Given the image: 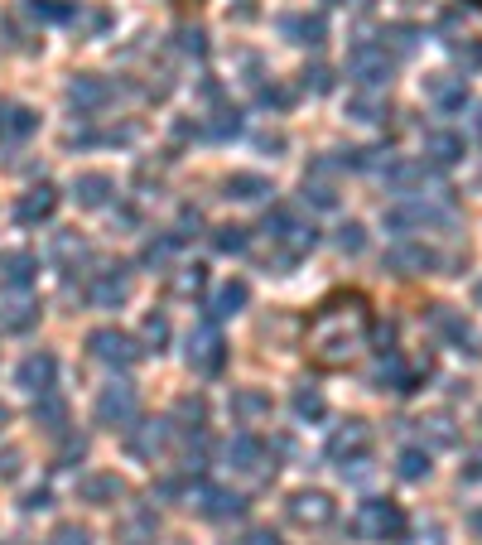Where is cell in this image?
I'll return each instance as SVG.
<instances>
[{"label":"cell","mask_w":482,"mask_h":545,"mask_svg":"<svg viewBox=\"0 0 482 545\" xmlns=\"http://www.w3.org/2000/svg\"><path fill=\"white\" fill-rule=\"evenodd\" d=\"M34 324H39V300H29L25 290L0 300V333H29Z\"/></svg>","instance_id":"cell-18"},{"label":"cell","mask_w":482,"mask_h":545,"mask_svg":"<svg viewBox=\"0 0 482 545\" xmlns=\"http://www.w3.org/2000/svg\"><path fill=\"white\" fill-rule=\"evenodd\" d=\"M396 473H401L405 483H420V478H429V449H401L396 454Z\"/></svg>","instance_id":"cell-36"},{"label":"cell","mask_w":482,"mask_h":545,"mask_svg":"<svg viewBox=\"0 0 482 545\" xmlns=\"http://www.w3.org/2000/svg\"><path fill=\"white\" fill-rule=\"evenodd\" d=\"M405 5H420V0H405Z\"/></svg>","instance_id":"cell-61"},{"label":"cell","mask_w":482,"mask_h":545,"mask_svg":"<svg viewBox=\"0 0 482 545\" xmlns=\"http://www.w3.org/2000/svg\"><path fill=\"white\" fill-rule=\"evenodd\" d=\"M193 502H198L203 517H213V521L241 517V512H246V497H237V492H227V488H213V483H198V488H193Z\"/></svg>","instance_id":"cell-17"},{"label":"cell","mask_w":482,"mask_h":545,"mask_svg":"<svg viewBox=\"0 0 482 545\" xmlns=\"http://www.w3.org/2000/svg\"><path fill=\"white\" fill-rule=\"evenodd\" d=\"M68 102H73L78 116H92V111H102L111 102V82L92 78V73H78V78L68 82Z\"/></svg>","instance_id":"cell-16"},{"label":"cell","mask_w":482,"mask_h":545,"mask_svg":"<svg viewBox=\"0 0 482 545\" xmlns=\"http://www.w3.org/2000/svg\"><path fill=\"white\" fill-rule=\"evenodd\" d=\"M304 87H314V92H328V68H314V73H304Z\"/></svg>","instance_id":"cell-53"},{"label":"cell","mask_w":482,"mask_h":545,"mask_svg":"<svg viewBox=\"0 0 482 545\" xmlns=\"http://www.w3.org/2000/svg\"><path fill=\"white\" fill-rule=\"evenodd\" d=\"M468 478H482V454L473 459V464H468Z\"/></svg>","instance_id":"cell-55"},{"label":"cell","mask_w":482,"mask_h":545,"mask_svg":"<svg viewBox=\"0 0 482 545\" xmlns=\"http://www.w3.org/2000/svg\"><path fill=\"white\" fill-rule=\"evenodd\" d=\"M237 131H241V116H237V111H227V107L213 111V116H208V126H203V136H208V140H232Z\"/></svg>","instance_id":"cell-41"},{"label":"cell","mask_w":482,"mask_h":545,"mask_svg":"<svg viewBox=\"0 0 482 545\" xmlns=\"http://www.w3.org/2000/svg\"><path fill=\"white\" fill-rule=\"evenodd\" d=\"M246 300H251V290H246V280H227V285H217L213 295V319H232V314H241L246 309Z\"/></svg>","instance_id":"cell-30"},{"label":"cell","mask_w":482,"mask_h":545,"mask_svg":"<svg viewBox=\"0 0 482 545\" xmlns=\"http://www.w3.org/2000/svg\"><path fill=\"white\" fill-rule=\"evenodd\" d=\"M425 377H429V357H420V362H405L401 353H386L381 362H376L372 386L410 396V391H420V386H425Z\"/></svg>","instance_id":"cell-7"},{"label":"cell","mask_w":482,"mask_h":545,"mask_svg":"<svg viewBox=\"0 0 482 545\" xmlns=\"http://www.w3.org/2000/svg\"><path fill=\"white\" fill-rule=\"evenodd\" d=\"M285 517L295 521V526H304V531H323V526L338 521V502H333L328 492H319V488H304V492H295V497L285 502Z\"/></svg>","instance_id":"cell-8"},{"label":"cell","mask_w":482,"mask_h":545,"mask_svg":"<svg viewBox=\"0 0 482 545\" xmlns=\"http://www.w3.org/2000/svg\"><path fill=\"white\" fill-rule=\"evenodd\" d=\"M429 425V435H434V444H454V425H449V420H444V415H434V420H425Z\"/></svg>","instance_id":"cell-48"},{"label":"cell","mask_w":482,"mask_h":545,"mask_svg":"<svg viewBox=\"0 0 482 545\" xmlns=\"http://www.w3.org/2000/svg\"><path fill=\"white\" fill-rule=\"evenodd\" d=\"M82 454H87V439H68V444H63V449H58V468H73V459H82Z\"/></svg>","instance_id":"cell-47"},{"label":"cell","mask_w":482,"mask_h":545,"mask_svg":"<svg viewBox=\"0 0 482 545\" xmlns=\"http://www.w3.org/2000/svg\"><path fill=\"white\" fill-rule=\"evenodd\" d=\"M323 174H328V160H319L309 174H304V198H309L314 208H333V203H338V184L323 179Z\"/></svg>","instance_id":"cell-29"},{"label":"cell","mask_w":482,"mask_h":545,"mask_svg":"<svg viewBox=\"0 0 482 545\" xmlns=\"http://www.w3.org/2000/svg\"><path fill=\"white\" fill-rule=\"evenodd\" d=\"M478 136H482V111H478Z\"/></svg>","instance_id":"cell-59"},{"label":"cell","mask_w":482,"mask_h":545,"mask_svg":"<svg viewBox=\"0 0 482 545\" xmlns=\"http://www.w3.org/2000/svg\"><path fill=\"white\" fill-rule=\"evenodd\" d=\"M155 531H160V526H155V512H135V517L121 526L116 541L121 545H155Z\"/></svg>","instance_id":"cell-34"},{"label":"cell","mask_w":482,"mask_h":545,"mask_svg":"<svg viewBox=\"0 0 482 545\" xmlns=\"http://www.w3.org/2000/svg\"><path fill=\"white\" fill-rule=\"evenodd\" d=\"M34 131H39V116L29 107H20V102L0 107V140H29Z\"/></svg>","instance_id":"cell-23"},{"label":"cell","mask_w":482,"mask_h":545,"mask_svg":"<svg viewBox=\"0 0 482 545\" xmlns=\"http://www.w3.org/2000/svg\"><path fill=\"white\" fill-rule=\"evenodd\" d=\"M429 324H434V333L449 343V348H458V353H468V357H478V333H473V324L458 314V309H449V304H434L429 309Z\"/></svg>","instance_id":"cell-11"},{"label":"cell","mask_w":482,"mask_h":545,"mask_svg":"<svg viewBox=\"0 0 482 545\" xmlns=\"http://www.w3.org/2000/svg\"><path fill=\"white\" fill-rule=\"evenodd\" d=\"M386 266H391L396 275H434L439 266H444V256L425 242H401V246L386 251Z\"/></svg>","instance_id":"cell-13"},{"label":"cell","mask_w":482,"mask_h":545,"mask_svg":"<svg viewBox=\"0 0 482 545\" xmlns=\"http://www.w3.org/2000/svg\"><path fill=\"white\" fill-rule=\"evenodd\" d=\"M87 300H92V309L126 304L131 300V271L126 266H102V271L92 275V285H87Z\"/></svg>","instance_id":"cell-12"},{"label":"cell","mask_w":482,"mask_h":545,"mask_svg":"<svg viewBox=\"0 0 482 545\" xmlns=\"http://www.w3.org/2000/svg\"><path fill=\"white\" fill-rule=\"evenodd\" d=\"M280 34L299 49H319L328 39V25H323V15H280Z\"/></svg>","instance_id":"cell-20"},{"label":"cell","mask_w":482,"mask_h":545,"mask_svg":"<svg viewBox=\"0 0 482 545\" xmlns=\"http://www.w3.org/2000/svg\"><path fill=\"white\" fill-rule=\"evenodd\" d=\"M372 304L362 290H333V295H323L319 309L309 314V324H304V357H309V367H319V372H348L352 362L362 357L367 348V338H372Z\"/></svg>","instance_id":"cell-1"},{"label":"cell","mask_w":482,"mask_h":545,"mask_svg":"<svg viewBox=\"0 0 482 545\" xmlns=\"http://www.w3.org/2000/svg\"><path fill=\"white\" fill-rule=\"evenodd\" d=\"M232 545H280V536H275V531H246V536Z\"/></svg>","instance_id":"cell-52"},{"label":"cell","mask_w":482,"mask_h":545,"mask_svg":"<svg viewBox=\"0 0 482 545\" xmlns=\"http://www.w3.org/2000/svg\"><path fill=\"white\" fill-rule=\"evenodd\" d=\"M425 160L439 164V169L458 164L463 160V136H458V131H429L425 136Z\"/></svg>","instance_id":"cell-24"},{"label":"cell","mask_w":482,"mask_h":545,"mask_svg":"<svg viewBox=\"0 0 482 545\" xmlns=\"http://www.w3.org/2000/svg\"><path fill=\"white\" fill-rule=\"evenodd\" d=\"M348 116H352V121H386V116H391V107H386V102H376V97H352Z\"/></svg>","instance_id":"cell-43"},{"label":"cell","mask_w":482,"mask_h":545,"mask_svg":"<svg viewBox=\"0 0 482 545\" xmlns=\"http://www.w3.org/2000/svg\"><path fill=\"white\" fill-rule=\"evenodd\" d=\"M87 348H92L97 362H107V367H135L140 353H145L131 333H121V328H92L87 333Z\"/></svg>","instance_id":"cell-9"},{"label":"cell","mask_w":482,"mask_h":545,"mask_svg":"<svg viewBox=\"0 0 482 545\" xmlns=\"http://www.w3.org/2000/svg\"><path fill=\"white\" fill-rule=\"evenodd\" d=\"M323 5H348V0H323Z\"/></svg>","instance_id":"cell-58"},{"label":"cell","mask_w":482,"mask_h":545,"mask_svg":"<svg viewBox=\"0 0 482 545\" xmlns=\"http://www.w3.org/2000/svg\"><path fill=\"white\" fill-rule=\"evenodd\" d=\"M362 246H367V232H362V222H343V227H338V251L357 256Z\"/></svg>","instance_id":"cell-45"},{"label":"cell","mask_w":482,"mask_h":545,"mask_svg":"<svg viewBox=\"0 0 482 545\" xmlns=\"http://www.w3.org/2000/svg\"><path fill=\"white\" fill-rule=\"evenodd\" d=\"M449 54H454L458 63H473V68H482V44H478V39H468V34H454V39H449Z\"/></svg>","instance_id":"cell-44"},{"label":"cell","mask_w":482,"mask_h":545,"mask_svg":"<svg viewBox=\"0 0 482 545\" xmlns=\"http://www.w3.org/2000/svg\"><path fill=\"white\" fill-rule=\"evenodd\" d=\"M348 73L362 87H381V82H391V73H396V54L381 39H357L348 49Z\"/></svg>","instance_id":"cell-6"},{"label":"cell","mask_w":482,"mask_h":545,"mask_svg":"<svg viewBox=\"0 0 482 545\" xmlns=\"http://www.w3.org/2000/svg\"><path fill=\"white\" fill-rule=\"evenodd\" d=\"M270 410V396L266 391H232V415L237 420H256Z\"/></svg>","instance_id":"cell-39"},{"label":"cell","mask_w":482,"mask_h":545,"mask_svg":"<svg viewBox=\"0 0 482 545\" xmlns=\"http://www.w3.org/2000/svg\"><path fill=\"white\" fill-rule=\"evenodd\" d=\"M468 526H473V531L482 536V512H473V517H468Z\"/></svg>","instance_id":"cell-56"},{"label":"cell","mask_w":482,"mask_h":545,"mask_svg":"<svg viewBox=\"0 0 482 545\" xmlns=\"http://www.w3.org/2000/svg\"><path fill=\"white\" fill-rule=\"evenodd\" d=\"M323 454H328V464H338L343 473L357 464H367V459H372V425H367V420H343V425L328 435Z\"/></svg>","instance_id":"cell-4"},{"label":"cell","mask_w":482,"mask_h":545,"mask_svg":"<svg viewBox=\"0 0 482 545\" xmlns=\"http://www.w3.org/2000/svg\"><path fill=\"white\" fill-rule=\"evenodd\" d=\"M135 415H140V396H135L131 382H111L102 386V396H97V425H135Z\"/></svg>","instance_id":"cell-10"},{"label":"cell","mask_w":482,"mask_h":545,"mask_svg":"<svg viewBox=\"0 0 482 545\" xmlns=\"http://www.w3.org/2000/svg\"><path fill=\"white\" fill-rule=\"evenodd\" d=\"M227 198H241V203H251V198H266V193H275L270 189V179L266 174H227Z\"/></svg>","instance_id":"cell-32"},{"label":"cell","mask_w":482,"mask_h":545,"mask_svg":"<svg viewBox=\"0 0 482 545\" xmlns=\"http://www.w3.org/2000/svg\"><path fill=\"white\" fill-rule=\"evenodd\" d=\"M34 420H39L44 430H63L68 410H63V401H58L54 391H44V396H34Z\"/></svg>","instance_id":"cell-38"},{"label":"cell","mask_w":482,"mask_h":545,"mask_svg":"<svg viewBox=\"0 0 482 545\" xmlns=\"http://www.w3.org/2000/svg\"><path fill=\"white\" fill-rule=\"evenodd\" d=\"M20 459H25V454H20V449H5V454H0V478H20Z\"/></svg>","instance_id":"cell-50"},{"label":"cell","mask_w":482,"mask_h":545,"mask_svg":"<svg viewBox=\"0 0 482 545\" xmlns=\"http://www.w3.org/2000/svg\"><path fill=\"white\" fill-rule=\"evenodd\" d=\"M107 25H111L107 10H92V15H82V29H87V34H102Z\"/></svg>","instance_id":"cell-51"},{"label":"cell","mask_w":482,"mask_h":545,"mask_svg":"<svg viewBox=\"0 0 482 545\" xmlns=\"http://www.w3.org/2000/svg\"><path fill=\"white\" fill-rule=\"evenodd\" d=\"M121 492H126V488H121V478H116V473H92V478H82V483H78V497H82V502H92V507H111Z\"/></svg>","instance_id":"cell-25"},{"label":"cell","mask_w":482,"mask_h":545,"mask_svg":"<svg viewBox=\"0 0 482 545\" xmlns=\"http://www.w3.org/2000/svg\"><path fill=\"white\" fill-rule=\"evenodd\" d=\"M164 439H169V430H164V420H155V425H145V430H135V435H131V454L155 459V454L164 449Z\"/></svg>","instance_id":"cell-35"},{"label":"cell","mask_w":482,"mask_h":545,"mask_svg":"<svg viewBox=\"0 0 482 545\" xmlns=\"http://www.w3.org/2000/svg\"><path fill=\"white\" fill-rule=\"evenodd\" d=\"M261 227H266L270 251H275V261H280V266H295L299 256H309L314 242H319V232H314L309 222H299L295 208H285V203H280V208H270Z\"/></svg>","instance_id":"cell-2"},{"label":"cell","mask_w":482,"mask_h":545,"mask_svg":"<svg viewBox=\"0 0 482 545\" xmlns=\"http://www.w3.org/2000/svg\"><path fill=\"white\" fill-rule=\"evenodd\" d=\"M473 5H478V10H482V0H473Z\"/></svg>","instance_id":"cell-62"},{"label":"cell","mask_w":482,"mask_h":545,"mask_svg":"<svg viewBox=\"0 0 482 545\" xmlns=\"http://www.w3.org/2000/svg\"><path fill=\"white\" fill-rule=\"evenodd\" d=\"M478 304H482V280H478Z\"/></svg>","instance_id":"cell-60"},{"label":"cell","mask_w":482,"mask_h":545,"mask_svg":"<svg viewBox=\"0 0 482 545\" xmlns=\"http://www.w3.org/2000/svg\"><path fill=\"white\" fill-rule=\"evenodd\" d=\"M179 246H184V232H164V237H155V242H145V251H140V261L160 271L164 261H169V256L179 251Z\"/></svg>","instance_id":"cell-37"},{"label":"cell","mask_w":482,"mask_h":545,"mask_svg":"<svg viewBox=\"0 0 482 545\" xmlns=\"http://www.w3.org/2000/svg\"><path fill=\"white\" fill-rule=\"evenodd\" d=\"M179 545H184V541H179Z\"/></svg>","instance_id":"cell-63"},{"label":"cell","mask_w":482,"mask_h":545,"mask_svg":"<svg viewBox=\"0 0 482 545\" xmlns=\"http://www.w3.org/2000/svg\"><path fill=\"white\" fill-rule=\"evenodd\" d=\"M39 507H49V492H44V488L25 497V512H39Z\"/></svg>","instance_id":"cell-54"},{"label":"cell","mask_w":482,"mask_h":545,"mask_svg":"<svg viewBox=\"0 0 482 545\" xmlns=\"http://www.w3.org/2000/svg\"><path fill=\"white\" fill-rule=\"evenodd\" d=\"M25 10L39 20V25H68V20H78V0H25Z\"/></svg>","instance_id":"cell-27"},{"label":"cell","mask_w":482,"mask_h":545,"mask_svg":"<svg viewBox=\"0 0 482 545\" xmlns=\"http://www.w3.org/2000/svg\"><path fill=\"white\" fill-rule=\"evenodd\" d=\"M449 227V208H439V203H425V198H415V203H401V208H391L386 213V227L391 232H415V227Z\"/></svg>","instance_id":"cell-14"},{"label":"cell","mask_w":482,"mask_h":545,"mask_svg":"<svg viewBox=\"0 0 482 545\" xmlns=\"http://www.w3.org/2000/svg\"><path fill=\"white\" fill-rule=\"evenodd\" d=\"M352 536H357V541H376V545L405 541L401 502H391V497H367V502L357 507V517H352Z\"/></svg>","instance_id":"cell-3"},{"label":"cell","mask_w":482,"mask_h":545,"mask_svg":"<svg viewBox=\"0 0 482 545\" xmlns=\"http://www.w3.org/2000/svg\"><path fill=\"white\" fill-rule=\"evenodd\" d=\"M246 227H237V222H227V227H213V246L222 251V256H241L246 251Z\"/></svg>","instance_id":"cell-40"},{"label":"cell","mask_w":482,"mask_h":545,"mask_svg":"<svg viewBox=\"0 0 482 545\" xmlns=\"http://www.w3.org/2000/svg\"><path fill=\"white\" fill-rule=\"evenodd\" d=\"M184 362L198 377H217V372L227 367V343H222V333H217V319H203V324L188 328Z\"/></svg>","instance_id":"cell-5"},{"label":"cell","mask_w":482,"mask_h":545,"mask_svg":"<svg viewBox=\"0 0 482 545\" xmlns=\"http://www.w3.org/2000/svg\"><path fill=\"white\" fill-rule=\"evenodd\" d=\"M227 464L237 468V473H256V468L266 464V439L232 435V439H227Z\"/></svg>","instance_id":"cell-22"},{"label":"cell","mask_w":482,"mask_h":545,"mask_svg":"<svg viewBox=\"0 0 482 545\" xmlns=\"http://www.w3.org/2000/svg\"><path fill=\"white\" fill-rule=\"evenodd\" d=\"M49 545H87V531H82V526H58Z\"/></svg>","instance_id":"cell-49"},{"label":"cell","mask_w":482,"mask_h":545,"mask_svg":"<svg viewBox=\"0 0 482 545\" xmlns=\"http://www.w3.org/2000/svg\"><path fill=\"white\" fill-rule=\"evenodd\" d=\"M203 285H208V271L193 261V266H179V271L169 275V295L174 300H193V295H203Z\"/></svg>","instance_id":"cell-31"},{"label":"cell","mask_w":482,"mask_h":545,"mask_svg":"<svg viewBox=\"0 0 482 545\" xmlns=\"http://www.w3.org/2000/svg\"><path fill=\"white\" fill-rule=\"evenodd\" d=\"M39 271V261L29 256V251H0V280L5 285H15V290H25L29 280Z\"/></svg>","instance_id":"cell-26"},{"label":"cell","mask_w":482,"mask_h":545,"mask_svg":"<svg viewBox=\"0 0 482 545\" xmlns=\"http://www.w3.org/2000/svg\"><path fill=\"white\" fill-rule=\"evenodd\" d=\"M5 425H10V410L0 406V430H5Z\"/></svg>","instance_id":"cell-57"},{"label":"cell","mask_w":482,"mask_h":545,"mask_svg":"<svg viewBox=\"0 0 482 545\" xmlns=\"http://www.w3.org/2000/svg\"><path fill=\"white\" fill-rule=\"evenodd\" d=\"M425 92H429V102H434L439 116H454V111L468 107V82L463 78H429Z\"/></svg>","instance_id":"cell-21"},{"label":"cell","mask_w":482,"mask_h":545,"mask_svg":"<svg viewBox=\"0 0 482 545\" xmlns=\"http://www.w3.org/2000/svg\"><path fill=\"white\" fill-rule=\"evenodd\" d=\"M295 415L299 420H323V415H328V406H323V396L314 386H299L295 391Z\"/></svg>","instance_id":"cell-42"},{"label":"cell","mask_w":482,"mask_h":545,"mask_svg":"<svg viewBox=\"0 0 482 545\" xmlns=\"http://www.w3.org/2000/svg\"><path fill=\"white\" fill-rule=\"evenodd\" d=\"M58 213V189L54 184H34V189L15 203V218L25 222V227H34V222H49Z\"/></svg>","instance_id":"cell-19"},{"label":"cell","mask_w":482,"mask_h":545,"mask_svg":"<svg viewBox=\"0 0 482 545\" xmlns=\"http://www.w3.org/2000/svg\"><path fill=\"white\" fill-rule=\"evenodd\" d=\"M381 44H386L396 58H410L415 49H420V29L415 25H386L381 29Z\"/></svg>","instance_id":"cell-33"},{"label":"cell","mask_w":482,"mask_h":545,"mask_svg":"<svg viewBox=\"0 0 482 545\" xmlns=\"http://www.w3.org/2000/svg\"><path fill=\"white\" fill-rule=\"evenodd\" d=\"M111 193H116V184H111L107 174H78L73 179V198H78L82 208H102Z\"/></svg>","instance_id":"cell-28"},{"label":"cell","mask_w":482,"mask_h":545,"mask_svg":"<svg viewBox=\"0 0 482 545\" xmlns=\"http://www.w3.org/2000/svg\"><path fill=\"white\" fill-rule=\"evenodd\" d=\"M15 382L25 386L29 396H44V391H54L58 382V357L54 353H29L20 362V372H15Z\"/></svg>","instance_id":"cell-15"},{"label":"cell","mask_w":482,"mask_h":545,"mask_svg":"<svg viewBox=\"0 0 482 545\" xmlns=\"http://www.w3.org/2000/svg\"><path fill=\"white\" fill-rule=\"evenodd\" d=\"M145 343H150V348H164V343H169V324H164V314H150V319H145Z\"/></svg>","instance_id":"cell-46"}]
</instances>
